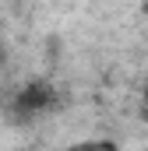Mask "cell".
Masks as SVG:
<instances>
[{
    "instance_id": "1",
    "label": "cell",
    "mask_w": 148,
    "mask_h": 151,
    "mask_svg": "<svg viewBox=\"0 0 148 151\" xmlns=\"http://www.w3.org/2000/svg\"><path fill=\"white\" fill-rule=\"evenodd\" d=\"M53 106H57V91H53L46 81H28V84L14 95V102H11L14 116H25V119L42 116L46 109H53Z\"/></svg>"
},
{
    "instance_id": "3",
    "label": "cell",
    "mask_w": 148,
    "mask_h": 151,
    "mask_svg": "<svg viewBox=\"0 0 148 151\" xmlns=\"http://www.w3.org/2000/svg\"><path fill=\"white\" fill-rule=\"evenodd\" d=\"M145 102H148V84H145Z\"/></svg>"
},
{
    "instance_id": "2",
    "label": "cell",
    "mask_w": 148,
    "mask_h": 151,
    "mask_svg": "<svg viewBox=\"0 0 148 151\" xmlns=\"http://www.w3.org/2000/svg\"><path fill=\"white\" fill-rule=\"evenodd\" d=\"M4 60H7V49H4V39H0V67H4Z\"/></svg>"
}]
</instances>
